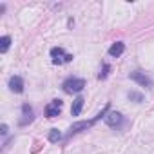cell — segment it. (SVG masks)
<instances>
[{
  "label": "cell",
  "instance_id": "14",
  "mask_svg": "<svg viewBox=\"0 0 154 154\" xmlns=\"http://www.w3.org/2000/svg\"><path fill=\"white\" fill-rule=\"evenodd\" d=\"M6 132H8V125L4 123V125H2V134H6Z\"/></svg>",
  "mask_w": 154,
  "mask_h": 154
},
{
  "label": "cell",
  "instance_id": "2",
  "mask_svg": "<svg viewBox=\"0 0 154 154\" xmlns=\"http://www.w3.org/2000/svg\"><path fill=\"white\" fill-rule=\"evenodd\" d=\"M62 87H63V91L69 93V94H72V93H80V91L85 87V80H82V78H69V80L63 82Z\"/></svg>",
  "mask_w": 154,
  "mask_h": 154
},
{
  "label": "cell",
  "instance_id": "8",
  "mask_svg": "<svg viewBox=\"0 0 154 154\" xmlns=\"http://www.w3.org/2000/svg\"><path fill=\"white\" fill-rule=\"evenodd\" d=\"M84 98L82 96H78L74 102H72V107H71V112H72V116H78L80 112H82V107H84Z\"/></svg>",
  "mask_w": 154,
  "mask_h": 154
},
{
  "label": "cell",
  "instance_id": "3",
  "mask_svg": "<svg viewBox=\"0 0 154 154\" xmlns=\"http://www.w3.org/2000/svg\"><path fill=\"white\" fill-rule=\"evenodd\" d=\"M51 58H53V63H65V62H71L72 60V54H65L62 47H53L51 49Z\"/></svg>",
  "mask_w": 154,
  "mask_h": 154
},
{
  "label": "cell",
  "instance_id": "10",
  "mask_svg": "<svg viewBox=\"0 0 154 154\" xmlns=\"http://www.w3.org/2000/svg\"><path fill=\"white\" fill-rule=\"evenodd\" d=\"M22 111H24V118L20 120V123H22V125H26L27 122H31V120H33V109H31V107H29L27 103H24Z\"/></svg>",
  "mask_w": 154,
  "mask_h": 154
},
{
  "label": "cell",
  "instance_id": "6",
  "mask_svg": "<svg viewBox=\"0 0 154 154\" xmlns=\"http://www.w3.org/2000/svg\"><path fill=\"white\" fill-rule=\"evenodd\" d=\"M131 78H132V80H136V82H138V84H141V85H147V87H150V85H152V84H150V80L147 78L145 74H141L140 71L131 72Z\"/></svg>",
  "mask_w": 154,
  "mask_h": 154
},
{
  "label": "cell",
  "instance_id": "9",
  "mask_svg": "<svg viewBox=\"0 0 154 154\" xmlns=\"http://www.w3.org/2000/svg\"><path fill=\"white\" fill-rule=\"evenodd\" d=\"M123 51H125V44H122V42H116V44H112L109 47V54L111 56H120Z\"/></svg>",
  "mask_w": 154,
  "mask_h": 154
},
{
  "label": "cell",
  "instance_id": "1",
  "mask_svg": "<svg viewBox=\"0 0 154 154\" xmlns=\"http://www.w3.org/2000/svg\"><path fill=\"white\" fill-rule=\"evenodd\" d=\"M107 109H109V105H105V109H103L100 114H96L93 120H89V122H78V123H74V125L71 127V132H69V134H74V132H80V131H84V129H89V127H91V125H94L98 120L105 118V114H107Z\"/></svg>",
  "mask_w": 154,
  "mask_h": 154
},
{
  "label": "cell",
  "instance_id": "13",
  "mask_svg": "<svg viewBox=\"0 0 154 154\" xmlns=\"http://www.w3.org/2000/svg\"><path fill=\"white\" fill-rule=\"evenodd\" d=\"M107 71H109V65H105V67H103V72H100V74H98V78H100V80H103L105 76H107Z\"/></svg>",
  "mask_w": 154,
  "mask_h": 154
},
{
  "label": "cell",
  "instance_id": "5",
  "mask_svg": "<svg viewBox=\"0 0 154 154\" xmlns=\"http://www.w3.org/2000/svg\"><path fill=\"white\" fill-rule=\"evenodd\" d=\"M9 89L13 93H22L24 91V82L20 76H11V80H9Z\"/></svg>",
  "mask_w": 154,
  "mask_h": 154
},
{
  "label": "cell",
  "instance_id": "4",
  "mask_svg": "<svg viewBox=\"0 0 154 154\" xmlns=\"http://www.w3.org/2000/svg\"><path fill=\"white\" fill-rule=\"evenodd\" d=\"M62 111V102L60 100H53L47 107H45V116L47 118H56Z\"/></svg>",
  "mask_w": 154,
  "mask_h": 154
},
{
  "label": "cell",
  "instance_id": "12",
  "mask_svg": "<svg viewBox=\"0 0 154 154\" xmlns=\"http://www.w3.org/2000/svg\"><path fill=\"white\" fill-rule=\"evenodd\" d=\"M60 138H62V134L58 132V129H53V131L49 132V140H51V141H58Z\"/></svg>",
  "mask_w": 154,
  "mask_h": 154
},
{
  "label": "cell",
  "instance_id": "7",
  "mask_svg": "<svg viewBox=\"0 0 154 154\" xmlns=\"http://www.w3.org/2000/svg\"><path fill=\"white\" fill-rule=\"evenodd\" d=\"M105 122H107V125L116 127L122 122V114L120 112H109V114H105Z\"/></svg>",
  "mask_w": 154,
  "mask_h": 154
},
{
  "label": "cell",
  "instance_id": "11",
  "mask_svg": "<svg viewBox=\"0 0 154 154\" xmlns=\"http://www.w3.org/2000/svg\"><path fill=\"white\" fill-rule=\"evenodd\" d=\"M9 44H11V38L9 36H2V40H0V51L6 53L9 49Z\"/></svg>",
  "mask_w": 154,
  "mask_h": 154
}]
</instances>
